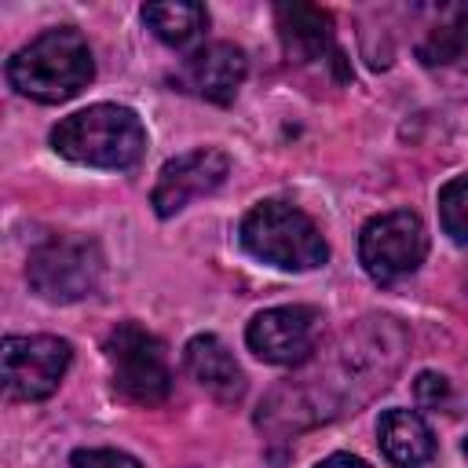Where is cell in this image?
Here are the masks:
<instances>
[{
	"mask_svg": "<svg viewBox=\"0 0 468 468\" xmlns=\"http://www.w3.org/2000/svg\"><path fill=\"white\" fill-rule=\"evenodd\" d=\"M241 245L278 271H314L329 260V245L314 219L289 201H260L241 219Z\"/></svg>",
	"mask_w": 468,
	"mask_h": 468,
	"instance_id": "obj_4",
	"label": "cell"
},
{
	"mask_svg": "<svg viewBox=\"0 0 468 468\" xmlns=\"http://www.w3.org/2000/svg\"><path fill=\"white\" fill-rule=\"evenodd\" d=\"M73 468H143L132 453L124 450H77L69 457Z\"/></svg>",
	"mask_w": 468,
	"mask_h": 468,
	"instance_id": "obj_18",
	"label": "cell"
},
{
	"mask_svg": "<svg viewBox=\"0 0 468 468\" xmlns=\"http://www.w3.org/2000/svg\"><path fill=\"white\" fill-rule=\"evenodd\" d=\"M314 468H369L362 457H351V453H329L325 461H318Z\"/></svg>",
	"mask_w": 468,
	"mask_h": 468,
	"instance_id": "obj_20",
	"label": "cell"
},
{
	"mask_svg": "<svg viewBox=\"0 0 468 468\" xmlns=\"http://www.w3.org/2000/svg\"><path fill=\"white\" fill-rule=\"evenodd\" d=\"M377 439L395 468H424L435 453V435L413 410H388L377 424Z\"/></svg>",
	"mask_w": 468,
	"mask_h": 468,
	"instance_id": "obj_15",
	"label": "cell"
},
{
	"mask_svg": "<svg viewBox=\"0 0 468 468\" xmlns=\"http://www.w3.org/2000/svg\"><path fill=\"white\" fill-rule=\"evenodd\" d=\"M230 172V161L223 150L216 146H197V150H186L179 157H172L161 172H157V183H154V194H150V205L161 219L183 212L194 197H205L212 194Z\"/></svg>",
	"mask_w": 468,
	"mask_h": 468,
	"instance_id": "obj_10",
	"label": "cell"
},
{
	"mask_svg": "<svg viewBox=\"0 0 468 468\" xmlns=\"http://www.w3.org/2000/svg\"><path fill=\"white\" fill-rule=\"evenodd\" d=\"M4 73L7 84L33 102H66L80 88H88V80L95 77V62L88 40L77 29L55 26L22 44L7 58Z\"/></svg>",
	"mask_w": 468,
	"mask_h": 468,
	"instance_id": "obj_2",
	"label": "cell"
},
{
	"mask_svg": "<svg viewBox=\"0 0 468 468\" xmlns=\"http://www.w3.org/2000/svg\"><path fill=\"white\" fill-rule=\"evenodd\" d=\"M439 219L453 241H468V172L439 190Z\"/></svg>",
	"mask_w": 468,
	"mask_h": 468,
	"instance_id": "obj_17",
	"label": "cell"
},
{
	"mask_svg": "<svg viewBox=\"0 0 468 468\" xmlns=\"http://www.w3.org/2000/svg\"><path fill=\"white\" fill-rule=\"evenodd\" d=\"M29 289L48 303H73L95 292L102 278V252L91 238L51 234L29 252L26 263Z\"/></svg>",
	"mask_w": 468,
	"mask_h": 468,
	"instance_id": "obj_5",
	"label": "cell"
},
{
	"mask_svg": "<svg viewBox=\"0 0 468 468\" xmlns=\"http://www.w3.org/2000/svg\"><path fill=\"white\" fill-rule=\"evenodd\" d=\"M183 366L186 373L216 399L223 402H238L245 395V373L241 366L234 362V355L227 351V344L212 333H201L194 336L186 347H183Z\"/></svg>",
	"mask_w": 468,
	"mask_h": 468,
	"instance_id": "obj_14",
	"label": "cell"
},
{
	"mask_svg": "<svg viewBox=\"0 0 468 468\" xmlns=\"http://www.w3.org/2000/svg\"><path fill=\"white\" fill-rule=\"evenodd\" d=\"M464 457H468V435H464Z\"/></svg>",
	"mask_w": 468,
	"mask_h": 468,
	"instance_id": "obj_21",
	"label": "cell"
},
{
	"mask_svg": "<svg viewBox=\"0 0 468 468\" xmlns=\"http://www.w3.org/2000/svg\"><path fill=\"white\" fill-rule=\"evenodd\" d=\"M274 18H278V37L285 44L289 62L314 66V69L333 66L336 77H347L344 51L333 40V22L325 11L307 7V4H282L274 7Z\"/></svg>",
	"mask_w": 468,
	"mask_h": 468,
	"instance_id": "obj_11",
	"label": "cell"
},
{
	"mask_svg": "<svg viewBox=\"0 0 468 468\" xmlns=\"http://www.w3.org/2000/svg\"><path fill=\"white\" fill-rule=\"evenodd\" d=\"M318 333H322V314L303 303H285V307H267L260 311L249 329V351L271 366H303L318 351Z\"/></svg>",
	"mask_w": 468,
	"mask_h": 468,
	"instance_id": "obj_9",
	"label": "cell"
},
{
	"mask_svg": "<svg viewBox=\"0 0 468 468\" xmlns=\"http://www.w3.org/2000/svg\"><path fill=\"white\" fill-rule=\"evenodd\" d=\"M413 391H417V402H420V406H439V402H446L450 384H446V377H439V373H420L417 384H413Z\"/></svg>",
	"mask_w": 468,
	"mask_h": 468,
	"instance_id": "obj_19",
	"label": "cell"
},
{
	"mask_svg": "<svg viewBox=\"0 0 468 468\" xmlns=\"http://www.w3.org/2000/svg\"><path fill=\"white\" fill-rule=\"evenodd\" d=\"M402 347L406 336L391 318H366L355 333H344L322 366L274 388L256 420L282 431L329 420L384 388L402 362Z\"/></svg>",
	"mask_w": 468,
	"mask_h": 468,
	"instance_id": "obj_1",
	"label": "cell"
},
{
	"mask_svg": "<svg viewBox=\"0 0 468 468\" xmlns=\"http://www.w3.org/2000/svg\"><path fill=\"white\" fill-rule=\"evenodd\" d=\"M143 22L154 29V37L168 48H190L205 37L208 11L201 4H146Z\"/></svg>",
	"mask_w": 468,
	"mask_h": 468,
	"instance_id": "obj_16",
	"label": "cell"
},
{
	"mask_svg": "<svg viewBox=\"0 0 468 468\" xmlns=\"http://www.w3.org/2000/svg\"><path fill=\"white\" fill-rule=\"evenodd\" d=\"M51 146L88 168H132L143 157L146 128L135 110L117 102H95L62 117L51 128Z\"/></svg>",
	"mask_w": 468,
	"mask_h": 468,
	"instance_id": "obj_3",
	"label": "cell"
},
{
	"mask_svg": "<svg viewBox=\"0 0 468 468\" xmlns=\"http://www.w3.org/2000/svg\"><path fill=\"white\" fill-rule=\"evenodd\" d=\"M428 256V230L417 212H384L373 216L358 234V260L366 274L380 285H391L413 274Z\"/></svg>",
	"mask_w": 468,
	"mask_h": 468,
	"instance_id": "obj_7",
	"label": "cell"
},
{
	"mask_svg": "<svg viewBox=\"0 0 468 468\" xmlns=\"http://www.w3.org/2000/svg\"><path fill=\"white\" fill-rule=\"evenodd\" d=\"M0 358H4L7 395L22 399V402H37V399H48L58 388V380L66 377L73 347L58 336H48V333L7 336Z\"/></svg>",
	"mask_w": 468,
	"mask_h": 468,
	"instance_id": "obj_8",
	"label": "cell"
},
{
	"mask_svg": "<svg viewBox=\"0 0 468 468\" xmlns=\"http://www.w3.org/2000/svg\"><path fill=\"white\" fill-rule=\"evenodd\" d=\"M249 73V58L241 48L216 40L197 48L190 58H183L179 73H176V88L186 95H197L205 102H230L241 88Z\"/></svg>",
	"mask_w": 468,
	"mask_h": 468,
	"instance_id": "obj_12",
	"label": "cell"
},
{
	"mask_svg": "<svg viewBox=\"0 0 468 468\" xmlns=\"http://www.w3.org/2000/svg\"><path fill=\"white\" fill-rule=\"evenodd\" d=\"M106 362H110L113 391L124 402L161 406L168 399V391H172L168 355H165V344L150 329H143L135 322H121L117 329H110Z\"/></svg>",
	"mask_w": 468,
	"mask_h": 468,
	"instance_id": "obj_6",
	"label": "cell"
},
{
	"mask_svg": "<svg viewBox=\"0 0 468 468\" xmlns=\"http://www.w3.org/2000/svg\"><path fill=\"white\" fill-rule=\"evenodd\" d=\"M417 58L424 73L450 95L468 99V26L464 22H439L417 44Z\"/></svg>",
	"mask_w": 468,
	"mask_h": 468,
	"instance_id": "obj_13",
	"label": "cell"
}]
</instances>
